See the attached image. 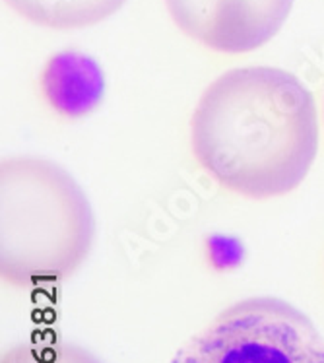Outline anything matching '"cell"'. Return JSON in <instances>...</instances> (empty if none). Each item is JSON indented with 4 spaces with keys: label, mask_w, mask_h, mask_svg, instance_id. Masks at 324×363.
Listing matches in <instances>:
<instances>
[{
    "label": "cell",
    "mask_w": 324,
    "mask_h": 363,
    "mask_svg": "<svg viewBox=\"0 0 324 363\" xmlns=\"http://www.w3.org/2000/svg\"><path fill=\"white\" fill-rule=\"evenodd\" d=\"M191 146L200 167L231 193L252 201L284 196L317 157L315 97L281 68L229 70L200 97Z\"/></svg>",
    "instance_id": "1"
},
{
    "label": "cell",
    "mask_w": 324,
    "mask_h": 363,
    "mask_svg": "<svg viewBox=\"0 0 324 363\" xmlns=\"http://www.w3.org/2000/svg\"><path fill=\"white\" fill-rule=\"evenodd\" d=\"M96 241V218L82 186L47 157L0 163V274L8 286L67 280Z\"/></svg>",
    "instance_id": "2"
},
{
    "label": "cell",
    "mask_w": 324,
    "mask_h": 363,
    "mask_svg": "<svg viewBox=\"0 0 324 363\" xmlns=\"http://www.w3.org/2000/svg\"><path fill=\"white\" fill-rule=\"evenodd\" d=\"M171 363H324V336L288 301L249 297L210 320Z\"/></svg>",
    "instance_id": "3"
},
{
    "label": "cell",
    "mask_w": 324,
    "mask_h": 363,
    "mask_svg": "<svg viewBox=\"0 0 324 363\" xmlns=\"http://www.w3.org/2000/svg\"><path fill=\"white\" fill-rule=\"evenodd\" d=\"M179 30L218 52L255 51L288 20L294 0H165Z\"/></svg>",
    "instance_id": "4"
},
{
    "label": "cell",
    "mask_w": 324,
    "mask_h": 363,
    "mask_svg": "<svg viewBox=\"0 0 324 363\" xmlns=\"http://www.w3.org/2000/svg\"><path fill=\"white\" fill-rule=\"evenodd\" d=\"M41 89L59 115L78 119L101 104L105 82L96 60L80 52H59L45 65Z\"/></svg>",
    "instance_id": "5"
},
{
    "label": "cell",
    "mask_w": 324,
    "mask_h": 363,
    "mask_svg": "<svg viewBox=\"0 0 324 363\" xmlns=\"http://www.w3.org/2000/svg\"><path fill=\"white\" fill-rule=\"evenodd\" d=\"M16 14L49 30H84L97 26L126 0H4Z\"/></svg>",
    "instance_id": "6"
},
{
    "label": "cell",
    "mask_w": 324,
    "mask_h": 363,
    "mask_svg": "<svg viewBox=\"0 0 324 363\" xmlns=\"http://www.w3.org/2000/svg\"><path fill=\"white\" fill-rule=\"evenodd\" d=\"M2 363H101L76 344L65 342H31L8 350Z\"/></svg>",
    "instance_id": "7"
}]
</instances>
